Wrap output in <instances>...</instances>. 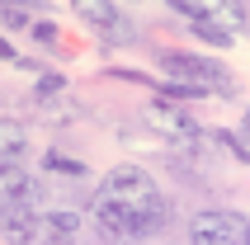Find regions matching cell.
<instances>
[{
  "mask_svg": "<svg viewBox=\"0 0 250 245\" xmlns=\"http://www.w3.org/2000/svg\"><path fill=\"white\" fill-rule=\"evenodd\" d=\"M85 217H90V226L104 241L132 245V241L156 236L170 222V198H166V189H161V179L151 170H142V165H113L109 175L95 184Z\"/></svg>",
  "mask_w": 250,
  "mask_h": 245,
  "instance_id": "1",
  "label": "cell"
},
{
  "mask_svg": "<svg viewBox=\"0 0 250 245\" xmlns=\"http://www.w3.org/2000/svg\"><path fill=\"white\" fill-rule=\"evenodd\" d=\"M161 71H166V81L189 85V90H203V95H236V81H231L227 66H222V61H212V57H198V52H161Z\"/></svg>",
  "mask_w": 250,
  "mask_h": 245,
  "instance_id": "2",
  "label": "cell"
},
{
  "mask_svg": "<svg viewBox=\"0 0 250 245\" xmlns=\"http://www.w3.org/2000/svg\"><path fill=\"white\" fill-rule=\"evenodd\" d=\"M189 245H250V217L231 207H203L189 217Z\"/></svg>",
  "mask_w": 250,
  "mask_h": 245,
  "instance_id": "3",
  "label": "cell"
},
{
  "mask_svg": "<svg viewBox=\"0 0 250 245\" xmlns=\"http://www.w3.org/2000/svg\"><path fill=\"white\" fill-rule=\"evenodd\" d=\"M142 118H146V127L156 137H166V146H198L203 142V127H198L194 113L180 109V104H170V99H161V95L142 109Z\"/></svg>",
  "mask_w": 250,
  "mask_h": 245,
  "instance_id": "4",
  "label": "cell"
},
{
  "mask_svg": "<svg viewBox=\"0 0 250 245\" xmlns=\"http://www.w3.org/2000/svg\"><path fill=\"white\" fill-rule=\"evenodd\" d=\"M76 19L90 24L104 42H132V38H137L132 19H127L118 5H109V0H81V5H76Z\"/></svg>",
  "mask_w": 250,
  "mask_h": 245,
  "instance_id": "5",
  "label": "cell"
},
{
  "mask_svg": "<svg viewBox=\"0 0 250 245\" xmlns=\"http://www.w3.org/2000/svg\"><path fill=\"white\" fill-rule=\"evenodd\" d=\"M175 14H180V19H189V24H212V28H222V33H231V38L246 28V5H231V0H203V5L180 0V5H175Z\"/></svg>",
  "mask_w": 250,
  "mask_h": 245,
  "instance_id": "6",
  "label": "cell"
},
{
  "mask_svg": "<svg viewBox=\"0 0 250 245\" xmlns=\"http://www.w3.org/2000/svg\"><path fill=\"white\" fill-rule=\"evenodd\" d=\"M42 217L33 203H0V236L10 245H38L42 236Z\"/></svg>",
  "mask_w": 250,
  "mask_h": 245,
  "instance_id": "7",
  "label": "cell"
},
{
  "mask_svg": "<svg viewBox=\"0 0 250 245\" xmlns=\"http://www.w3.org/2000/svg\"><path fill=\"white\" fill-rule=\"evenodd\" d=\"M0 203H33V179L24 165L0 161Z\"/></svg>",
  "mask_w": 250,
  "mask_h": 245,
  "instance_id": "8",
  "label": "cell"
},
{
  "mask_svg": "<svg viewBox=\"0 0 250 245\" xmlns=\"http://www.w3.org/2000/svg\"><path fill=\"white\" fill-rule=\"evenodd\" d=\"M19 151H24V132L14 122H0V161H14Z\"/></svg>",
  "mask_w": 250,
  "mask_h": 245,
  "instance_id": "9",
  "label": "cell"
},
{
  "mask_svg": "<svg viewBox=\"0 0 250 245\" xmlns=\"http://www.w3.org/2000/svg\"><path fill=\"white\" fill-rule=\"evenodd\" d=\"M0 24L14 28V33H19V28H33V24H28V10H24V5H0Z\"/></svg>",
  "mask_w": 250,
  "mask_h": 245,
  "instance_id": "10",
  "label": "cell"
},
{
  "mask_svg": "<svg viewBox=\"0 0 250 245\" xmlns=\"http://www.w3.org/2000/svg\"><path fill=\"white\" fill-rule=\"evenodd\" d=\"M194 38H203L208 47H231V33H222V28H212V24H194Z\"/></svg>",
  "mask_w": 250,
  "mask_h": 245,
  "instance_id": "11",
  "label": "cell"
},
{
  "mask_svg": "<svg viewBox=\"0 0 250 245\" xmlns=\"http://www.w3.org/2000/svg\"><path fill=\"white\" fill-rule=\"evenodd\" d=\"M47 170H57V175H85L81 161H66V156H57V151H47Z\"/></svg>",
  "mask_w": 250,
  "mask_h": 245,
  "instance_id": "12",
  "label": "cell"
},
{
  "mask_svg": "<svg viewBox=\"0 0 250 245\" xmlns=\"http://www.w3.org/2000/svg\"><path fill=\"white\" fill-rule=\"evenodd\" d=\"M57 90H66V76H57V71H52V76H42V81H38V99L42 95H57Z\"/></svg>",
  "mask_w": 250,
  "mask_h": 245,
  "instance_id": "13",
  "label": "cell"
},
{
  "mask_svg": "<svg viewBox=\"0 0 250 245\" xmlns=\"http://www.w3.org/2000/svg\"><path fill=\"white\" fill-rule=\"evenodd\" d=\"M28 33H33V42H42V47H47V42H57V24H33Z\"/></svg>",
  "mask_w": 250,
  "mask_h": 245,
  "instance_id": "14",
  "label": "cell"
},
{
  "mask_svg": "<svg viewBox=\"0 0 250 245\" xmlns=\"http://www.w3.org/2000/svg\"><path fill=\"white\" fill-rule=\"evenodd\" d=\"M236 137H241V142L250 146V109H246V118H241V132H236Z\"/></svg>",
  "mask_w": 250,
  "mask_h": 245,
  "instance_id": "15",
  "label": "cell"
},
{
  "mask_svg": "<svg viewBox=\"0 0 250 245\" xmlns=\"http://www.w3.org/2000/svg\"><path fill=\"white\" fill-rule=\"evenodd\" d=\"M0 61H14V42H5V38H0Z\"/></svg>",
  "mask_w": 250,
  "mask_h": 245,
  "instance_id": "16",
  "label": "cell"
}]
</instances>
